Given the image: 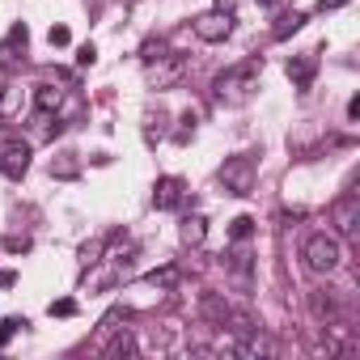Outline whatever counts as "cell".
Here are the masks:
<instances>
[{
  "instance_id": "603a6c76",
  "label": "cell",
  "mask_w": 360,
  "mask_h": 360,
  "mask_svg": "<svg viewBox=\"0 0 360 360\" xmlns=\"http://www.w3.org/2000/svg\"><path fill=\"white\" fill-rule=\"evenodd\" d=\"M161 56H169L165 39H153V43H144V51H140V60H144V64H153V60H161Z\"/></svg>"
},
{
  "instance_id": "2e32d148",
  "label": "cell",
  "mask_w": 360,
  "mask_h": 360,
  "mask_svg": "<svg viewBox=\"0 0 360 360\" xmlns=\"http://www.w3.org/2000/svg\"><path fill=\"white\" fill-rule=\"evenodd\" d=\"M106 242H110V233H94V238L81 246V267H98L102 255H106Z\"/></svg>"
},
{
  "instance_id": "5bb4252c",
  "label": "cell",
  "mask_w": 360,
  "mask_h": 360,
  "mask_svg": "<svg viewBox=\"0 0 360 360\" xmlns=\"http://www.w3.org/2000/svg\"><path fill=\"white\" fill-rule=\"evenodd\" d=\"M60 102H64V89H60V85H39V89H34V110H39V115H56Z\"/></svg>"
},
{
  "instance_id": "d4e9b609",
  "label": "cell",
  "mask_w": 360,
  "mask_h": 360,
  "mask_svg": "<svg viewBox=\"0 0 360 360\" xmlns=\"http://www.w3.org/2000/svg\"><path fill=\"white\" fill-rule=\"evenodd\" d=\"M195 123H200V119H195V110H187V115H183V127L174 131V140H178V144H187V140L195 136Z\"/></svg>"
},
{
  "instance_id": "83f0119b",
  "label": "cell",
  "mask_w": 360,
  "mask_h": 360,
  "mask_svg": "<svg viewBox=\"0 0 360 360\" xmlns=\"http://www.w3.org/2000/svg\"><path fill=\"white\" fill-rule=\"evenodd\" d=\"M94 60H98V47H94V43H81V47H77V64H81V68H89Z\"/></svg>"
},
{
  "instance_id": "44dd1931",
  "label": "cell",
  "mask_w": 360,
  "mask_h": 360,
  "mask_svg": "<svg viewBox=\"0 0 360 360\" xmlns=\"http://www.w3.org/2000/svg\"><path fill=\"white\" fill-rule=\"evenodd\" d=\"M148 284H153V288H174V284H178V267H161V271H148Z\"/></svg>"
},
{
  "instance_id": "8fae6325",
  "label": "cell",
  "mask_w": 360,
  "mask_h": 360,
  "mask_svg": "<svg viewBox=\"0 0 360 360\" xmlns=\"http://www.w3.org/2000/svg\"><path fill=\"white\" fill-rule=\"evenodd\" d=\"M200 314H204L212 326H229V318H233V305H229L221 292H204V297H200Z\"/></svg>"
},
{
  "instance_id": "30bf717a",
  "label": "cell",
  "mask_w": 360,
  "mask_h": 360,
  "mask_svg": "<svg viewBox=\"0 0 360 360\" xmlns=\"http://www.w3.org/2000/svg\"><path fill=\"white\" fill-rule=\"evenodd\" d=\"M314 72H318V56H314V51L288 60V81H292L297 89H309V85H314Z\"/></svg>"
},
{
  "instance_id": "7a4b0ae2",
  "label": "cell",
  "mask_w": 360,
  "mask_h": 360,
  "mask_svg": "<svg viewBox=\"0 0 360 360\" xmlns=\"http://www.w3.org/2000/svg\"><path fill=\"white\" fill-rule=\"evenodd\" d=\"M301 263L309 276H335L339 263H343V246L335 233H309L305 246H301Z\"/></svg>"
},
{
  "instance_id": "52a82bcc",
  "label": "cell",
  "mask_w": 360,
  "mask_h": 360,
  "mask_svg": "<svg viewBox=\"0 0 360 360\" xmlns=\"http://www.w3.org/2000/svg\"><path fill=\"white\" fill-rule=\"evenodd\" d=\"M26 39H30V30H26V22H18L9 30V39L0 43V68H18L26 60Z\"/></svg>"
},
{
  "instance_id": "9a60e30c",
  "label": "cell",
  "mask_w": 360,
  "mask_h": 360,
  "mask_svg": "<svg viewBox=\"0 0 360 360\" xmlns=\"http://www.w3.org/2000/svg\"><path fill=\"white\" fill-rule=\"evenodd\" d=\"M77 174H81V157L72 148H60L51 157V178H77Z\"/></svg>"
},
{
  "instance_id": "4fadbf2b",
  "label": "cell",
  "mask_w": 360,
  "mask_h": 360,
  "mask_svg": "<svg viewBox=\"0 0 360 360\" xmlns=\"http://www.w3.org/2000/svg\"><path fill=\"white\" fill-rule=\"evenodd\" d=\"M178 238H183V246H204L208 242V221L200 217V212H191V217H183V229H178Z\"/></svg>"
},
{
  "instance_id": "277c9868",
  "label": "cell",
  "mask_w": 360,
  "mask_h": 360,
  "mask_svg": "<svg viewBox=\"0 0 360 360\" xmlns=\"http://www.w3.org/2000/svg\"><path fill=\"white\" fill-rule=\"evenodd\" d=\"M191 30H195L200 43H225V39L233 34V13H225V9H208V13H200V18L191 22Z\"/></svg>"
},
{
  "instance_id": "d6a6232c",
  "label": "cell",
  "mask_w": 360,
  "mask_h": 360,
  "mask_svg": "<svg viewBox=\"0 0 360 360\" xmlns=\"http://www.w3.org/2000/svg\"><path fill=\"white\" fill-rule=\"evenodd\" d=\"M339 5H347V0H318V9H339Z\"/></svg>"
},
{
  "instance_id": "836d02e7",
  "label": "cell",
  "mask_w": 360,
  "mask_h": 360,
  "mask_svg": "<svg viewBox=\"0 0 360 360\" xmlns=\"http://www.w3.org/2000/svg\"><path fill=\"white\" fill-rule=\"evenodd\" d=\"M217 9H225V13H233V9H238V0H217Z\"/></svg>"
},
{
  "instance_id": "484cf974",
  "label": "cell",
  "mask_w": 360,
  "mask_h": 360,
  "mask_svg": "<svg viewBox=\"0 0 360 360\" xmlns=\"http://www.w3.org/2000/svg\"><path fill=\"white\" fill-rule=\"evenodd\" d=\"M47 43H51V47H68V43H72V30H68V26H51V30H47Z\"/></svg>"
},
{
  "instance_id": "7c38bea8",
  "label": "cell",
  "mask_w": 360,
  "mask_h": 360,
  "mask_svg": "<svg viewBox=\"0 0 360 360\" xmlns=\"http://www.w3.org/2000/svg\"><path fill=\"white\" fill-rule=\"evenodd\" d=\"M309 309L326 322V326H335L339 322V297L330 292V288H318V292H309Z\"/></svg>"
},
{
  "instance_id": "1f68e13d",
  "label": "cell",
  "mask_w": 360,
  "mask_h": 360,
  "mask_svg": "<svg viewBox=\"0 0 360 360\" xmlns=\"http://www.w3.org/2000/svg\"><path fill=\"white\" fill-rule=\"evenodd\" d=\"M347 119H352V123L360 119V98H352V102H347Z\"/></svg>"
},
{
  "instance_id": "e0dca14e",
  "label": "cell",
  "mask_w": 360,
  "mask_h": 360,
  "mask_svg": "<svg viewBox=\"0 0 360 360\" xmlns=\"http://www.w3.org/2000/svg\"><path fill=\"white\" fill-rule=\"evenodd\" d=\"M0 115H5V119L22 115V89H18V85H5V89H0Z\"/></svg>"
},
{
  "instance_id": "cb8c5ba5",
  "label": "cell",
  "mask_w": 360,
  "mask_h": 360,
  "mask_svg": "<svg viewBox=\"0 0 360 360\" xmlns=\"http://www.w3.org/2000/svg\"><path fill=\"white\" fill-rule=\"evenodd\" d=\"M22 326H30V322H26V318H5V322H0V347H5V343H9Z\"/></svg>"
},
{
  "instance_id": "4dcf8cb0",
  "label": "cell",
  "mask_w": 360,
  "mask_h": 360,
  "mask_svg": "<svg viewBox=\"0 0 360 360\" xmlns=\"http://www.w3.org/2000/svg\"><path fill=\"white\" fill-rule=\"evenodd\" d=\"M18 284V271H0V288H13Z\"/></svg>"
},
{
  "instance_id": "8992f818",
  "label": "cell",
  "mask_w": 360,
  "mask_h": 360,
  "mask_svg": "<svg viewBox=\"0 0 360 360\" xmlns=\"http://www.w3.org/2000/svg\"><path fill=\"white\" fill-rule=\"evenodd\" d=\"M183 200H187V183H183V178L165 174V178H157V183H153V208H157V212L183 208Z\"/></svg>"
},
{
  "instance_id": "d590c367",
  "label": "cell",
  "mask_w": 360,
  "mask_h": 360,
  "mask_svg": "<svg viewBox=\"0 0 360 360\" xmlns=\"http://www.w3.org/2000/svg\"><path fill=\"white\" fill-rule=\"evenodd\" d=\"M0 119H5V115H0Z\"/></svg>"
},
{
  "instance_id": "ba28073f",
  "label": "cell",
  "mask_w": 360,
  "mask_h": 360,
  "mask_svg": "<svg viewBox=\"0 0 360 360\" xmlns=\"http://www.w3.org/2000/svg\"><path fill=\"white\" fill-rule=\"evenodd\" d=\"M144 68H148V85L153 89H165V85H174L178 77H183V60L178 56H161V60H153Z\"/></svg>"
},
{
  "instance_id": "ac0fdd59",
  "label": "cell",
  "mask_w": 360,
  "mask_h": 360,
  "mask_svg": "<svg viewBox=\"0 0 360 360\" xmlns=\"http://www.w3.org/2000/svg\"><path fill=\"white\" fill-rule=\"evenodd\" d=\"M229 271H233V276H238L242 284L250 280V250H246V246H238V250L229 255Z\"/></svg>"
},
{
  "instance_id": "ffe728a7",
  "label": "cell",
  "mask_w": 360,
  "mask_h": 360,
  "mask_svg": "<svg viewBox=\"0 0 360 360\" xmlns=\"http://www.w3.org/2000/svg\"><path fill=\"white\" fill-rule=\"evenodd\" d=\"M305 22H309L305 13H288V18H280V26H276V39H288V34H297Z\"/></svg>"
},
{
  "instance_id": "4316f807",
  "label": "cell",
  "mask_w": 360,
  "mask_h": 360,
  "mask_svg": "<svg viewBox=\"0 0 360 360\" xmlns=\"http://www.w3.org/2000/svg\"><path fill=\"white\" fill-rule=\"evenodd\" d=\"M144 123H148V127H144V136H148V140H161V136H165V127H161V123H165V115H161V110H157V115H148Z\"/></svg>"
},
{
  "instance_id": "f546056e",
  "label": "cell",
  "mask_w": 360,
  "mask_h": 360,
  "mask_svg": "<svg viewBox=\"0 0 360 360\" xmlns=\"http://www.w3.org/2000/svg\"><path fill=\"white\" fill-rule=\"evenodd\" d=\"M5 250H13V255H26V250H30V238H5Z\"/></svg>"
},
{
  "instance_id": "7402d4cb",
  "label": "cell",
  "mask_w": 360,
  "mask_h": 360,
  "mask_svg": "<svg viewBox=\"0 0 360 360\" xmlns=\"http://www.w3.org/2000/svg\"><path fill=\"white\" fill-rule=\"evenodd\" d=\"M250 233H255V217H238V221L229 225V238H233V242H246Z\"/></svg>"
},
{
  "instance_id": "6da1fadb",
  "label": "cell",
  "mask_w": 360,
  "mask_h": 360,
  "mask_svg": "<svg viewBox=\"0 0 360 360\" xmlns=\"http://www.w3.org/2000/svg\"><path fill=\"white\" fill-rule=\"evenodd\" d=\"M259 77H263V56H250V60H242V64H233V68H225L217 77L212 98L221 106H246L255 98V89H259Z\"/></svg>"
},
{
  "instance_id": "e575fe53",
  "label": "cell",
  "mask_w": 360,
  "mask_h": 360,
  "mask_svg": "<svg viewBox=\"0 0 360 360\" xmlns=\"http://www.w3.org/2000/svg\"><path fill=\"white\" fill-rule=\"evenodd\" d=\"M259 5H276V0H259Z\"/></svg>"
},
{
  "instance_id": "5b68a950",
  "label": "cell",
  "mask_w": 360,
  "mask_h": 360,
  "mask_svg": "<svg viewBox=\"0 0 360 360\" xmlns=\"http://www.w3.org/2000/svg\"><path fill=\"white\" fill-rule=\"evenodd\" d=\"M26 169H30V144L26 140H5V148H0V174L22 183Z\"/></svg>"
},
{
  "instance_id": "d6986e66",
  "label": "cell",
  "mask_w": 360,
  "mask_h": 360,
  "mask_svg": "<svg viewBox=\"0 0 360 360\" xmlns=\"http://www.w3.org/2000/svg\"><path fill=\"white\" fill-rule=\"evenodd\" d=\"M131 347H136V339H131V330H119V335H115V339H110V343L102 347V356H127Z\"/></svg>"
},
{
  "instance_id": "9c48e42d",
  "label": "cell",
  "mask_w": 360,
  "mask_h": 360,
  "mask_svg": "<svg viewBox=\"0 0 360 360\" xmlns=\"http://www.w3.org/2000/svg\"><path fill=\"white\" fill-rule=\"evenodd\" d=\"M335 229L343 233V238H356V221H360V200H356V191H347L339 204H335Z\"/></svg>"
},
{
  "instance_id": "3957f363",
  "label": "cell",
  "mask_w": 360,
  "mask_h": 360,
  "mask_svg": "<svg viewBox=\"0 0 360 360\" xmlns=\"http://www.w3.org/2000/svg\"><path fill=\"white\" fill-rule=\"evenodd\" d=\"M221 187L229 191V195H250L255 191V183H259V165H255V157H246V153H233V157H225V165H221Z\"/></svg>"
},
{
  "instance_id": "f1b7e54d",
  "label": "cell",
  "mask_w": 360,
  "mask_h": 360,
  "mask_svg": "<svg viewBox=\"0 0 360 360\" xmlns=\"http://www.w3.org/2000/svg\"><path fill=\"white\" fill-rule=\"evenodd\" d=\"M72 314H77V301H68V297L51 301V318H72Z\"/></svg>"
}]
</instances>
